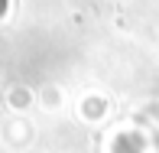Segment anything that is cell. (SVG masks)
Wrapping results in <instances>:
<instances>
[{
    "label": "cell",
    "instance_id": "obj_1",
    "mask_svg": "<svg viewBox=\"0 0 159 153\" xmlns=\"http://www.w3.org/2000/svg\"><path fill=\"white\" fill-rule=\"evenodd\" d=\"M3 13H7V0H0V20H3Z\"/></svg>",
    "mask_w": 159,
    "mask_h": 153
}]
</instances>
